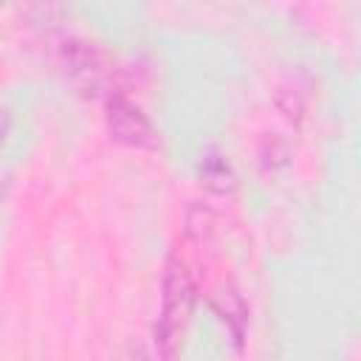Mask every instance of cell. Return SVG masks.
Returning a JSON list of instances; mask_svg holds the SVG:
<instances>
[{"mask_svg":"<svg viewBox=\"0 0 361 361\" xmlns=\"http://www.w3.org/2000/svg\"><path fill=\"white\" fill-rule=\"evenodd\" d=\"M192 305H195L192 274H189L183 259L172 257L166 262V271H164L161 313H158V324H155V344H158V353L164 355V361L175 358L180 338H183V330H186L189 316H192Z\"/></svg>","mask_w":361,"mask_h":361,"instance_id":"cell-1","label":"cell"},{"mask_svg":"<svg viewBox=\"0 0 361 361\" xmlns=\"http://www.w3.org/2000/svg\"><path fill=\"white\" fill-rule=\"evenodd\" d=\"M107 127L110 133L130 144V147H141V149H152L158 144V133L152 127V121L147 118V113L133 104L130 99H121V96H113L107 102Z\"/></svg>","mask_w":361,"mask_h":361,"instance_id":"cell-2","label":"cell"},{"mask_svg":"<svg viewBox=\"0 0 361 361\" xmlns=\"http://www.w3.org/2000/svg\"><path fill=\"white\" fill-rule=\"evenodd\" d=\"M62 56H65V65L71 68V73L79 76L87 85H96L102 79V73H104V59H102V54H99V48L93 42L71 39L62 48Z\"/></svg>","mask_w":361,"mask_h":361,"instance_id":"cell-3","label":"cell"},{"mask_svg":"<svg viewBox=\"0 0 361 361\" xmlns=\"http://www.w3.org/2000/svg\"><path fill=\"white\" fill-rule=\"evenodd\" d=\"M197 175L203 180V186H209L212 192H231L237 183V175L231 169V164L226 161V155H220L217 149H206L200 155L197 164Z\"/></svg>","mask_w":361,"mask_h":361,"instance_id":"cell-4","label":"cell"},{"mask_svg":"<svg viewBox=\"0 0 361 361\" xmlns=\"http://www.w3.org/2000/svg\"><path fill=\"white\" fill-rule=\"evenodd\" d=\"M214 310H217V316L228 324L234 341H243L245 322H248V307H245L243 296H240L234 288H223V290L214 293Z\"/></svg>","mask_w":361,"mask_h":361,"instance_id":"cell-5","label":"cell"},{"mask_svg":"<svg viewBox=\"0 0 361 361\" xmlns=\"http://www.w3.org/2000/svg\"><path fill=\"white\" fill-rule=\"evenodd\" d=\"M8 127H11V116H8V110H3V107H0V144L6 141Z\"/></svg>","mask_w":361,"mask_h":361,"instance_id":"cell-6","label":"cell"}]
</instances>
